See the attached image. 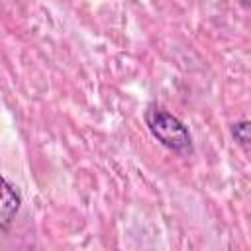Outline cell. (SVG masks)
I'll return each instance as SVG.
<instances>
[{"label": "cell", "mask_w": 251, "mask_h": 251, "mask_svg": "<svg viewBox=\"0 0 251 251\" xmlns=\"http://www.w3.org/2000/svg\"><path fill=\"white\" fill-rule=\"evenodd\" d=\"M22 206V196L16 190V186L2 176V204H0V231L6 233L10 229V226L16 220V214L20 212Z\"/></svg>", "instance_id": "cell-2"}, {"label": "cell", "mask_w": 251, "mask_h": 251, "mask_svg": "<svg viewBox=\"0 0 251 251\" xmlns=\"http://www.w3.org/2000/svg\"><path fill=\"white\" fill-rule=\"evenodd\" d=\"M145 124L151 135L167 149L175 153H192V137L188 127L165 108L151 104L145 110Z\"/></svg>", "instance_id": "cell-1"}, {"label": "cell", "mask_w": 251, "mask_h": 251, "mask_svg": "<svg viewBox=\"0 0 251 251\" xmlns=\"http://www.w3.org/2000/svg\"><path fill=\"white\" fill-rule=\"evenodd\" d=\"M231 135L241 145H251V120H241L231 126Z\"/></svg>", "instance_id": "cell-3"}]
</instances>
